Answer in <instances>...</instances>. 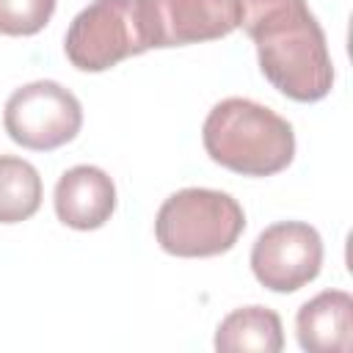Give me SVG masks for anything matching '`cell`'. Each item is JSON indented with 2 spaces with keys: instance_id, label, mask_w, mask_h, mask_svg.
I'll return each mask as SVG.
<instances>
[{
  "instance_id": "cell-1",
  "label": "cell",
  "mask_w": 353,
  "mask_h": 353,
  "mask_svg": "<svg viewBox=\"0 0 353 353\" xmlns=\"http://www.w3.org/2000/svg\"><path fill=\"white\" fill-rule=\"evenodd\" d=\"M265 80L295 102H320L334 88L325 33L306 0H240Z\"/></svg>"
},
{
  "instance_id": "cell-2",
  "label": "cell",
  "mask_w": 353,
  "mask_h": 353,
  "mask_svg": "<svg viewBox=\"0 0 353 353\" xmlns=\"http://www.w3.org/2000/svg\"><path fill=\"white\" fill-rule=\"evenodd\" d=\"M201 141L212 163L243 176H273L295 157L292 124L245 97L221 99L204 119Z\"/></svg>"
},
{
  "instance_id": "cell-3",
  "label": "cell",
  "mask_w": 353,
  "mask_h": 353,
  "mask_svg": "<svg viewBox=\"0 0 353 353\" xmlns=\"http://www.w3.org/2000/svg\"><path fill=\"white\" fill-rule=\"evenodd\" d=\"M245 229V212L223 190L182 188L171 193L154 218L160 248L182 259L218 256L234 248Z\"/></svg>"
},
{
  "instance_id": "cell-4",
  "label": "cell",
  "mask_w": 353,
  "mask_h": 353,
  "mask_svg": "<svg viewBox=\"0 0 353 353\" xmlns=\"http://www.w3.org/2000/svg\"><path fill=\"white\" fill-rule=\"evenodd\" d=\"M69 63L80 72H105L124 58L141 55L135 0H94L69 25L63 39Z\"/></svg>"
},
{
  "instance_id": "cell-5",
  "label": "cell",
  "mask_w": 353,
  "mask_h": 353,
  "mask_svg": "<svg viewBox=\"0 0 353 353\" xmlns=\"http://www.w3.org/2000/svg\"><path fill=\"white\" fill-rule=\"evenodd\" d=\"M3 127L14 143L33 152H52L77 138L83 127V108L61 83L36 80L8 97Z\"/></svg>"
},
{
  "instance_id": "cell-6",
  "label": "cell",
  "mask_w": 353,
  "mask_h": 353,
  "mask_svg": "<svg viewBox=\"0 0 353 353\" xmlns=\"http://www.w3.org/2000/svg\"><path fill=\"white\" fill-rule=\"evenodd\" d=\"M143 50L215 41L243 25L240 0H135Z\"/></svg>"
},
{
  "instance_id": "cell-7",
  "label": "cell",
  "mask_w": 353,
  "mask_h": 353,
  "mask_svg": "<svg viewBox=\"0 0 353 353\" xmlns=\"http://www.w3.org/2000/svg\"><path fill=\"white\" fill-rule=\"evenodd\" d=\"M323 268V237L303 221H279L259 232L251 248L256 281L273 292H295L317 279Z\"/></svg>"
},
{
  "instance_id": "cell-8",
  "label": "cell",
  "mask_w": 353,
  "mask_h": 353,
  "mask_svg": "<svg viewBox=\"0 0 353 353\" xmlns=\"http://www.w3.org/2000/svg\"><path fill=\"white\" fill-rule=\"evenodd\" d=\"M52 204L63 226L91 232L105 226L116 212V185L97 165H74L55 182Z\"/></svg>"
},
{
  "instance_id": "cell-9",
  "label": "cell",
  "mask_w": 353,
  "mask_h": 353,
  "mask_svg": "<svg viewBox=\"0 0 353 353\" xmlns=\"http://www.w3.org/2000/svg\"><path fill=\"white\" fill-rule=\"evenodd\" d=\"M298 345L306 353H347L353 347V298L345 290H323L295 314Z\"/></svg>"
},
{
  "instance_id": "cell-10",
  "label": "cell",
  "mask_w": 353,
  "mask_h": 353,
  "mask_svg": "<svg viewBox=\"0 0 353 353\" xmlns=\"http://www.w3.org/2000/svg\"><path fill=\"white\" fill-rule=\"evenodd\" d=\"M284 347L281 317L268 306H243L229 312L215 331V350L237 353V350H256V353H279Z\"/></svg>"
},
{
  "instance_id": "cell-11",
  "label": "cell",
  "mask_w": 353,
  "mask_h": 353,
  "mask_svg": "<svg viewBox=\"0 0 353 353\" xmlns=\"http://www.w3.org/2000/svg\"><path fill=\"white\" fill-rule=\"evenodd\" d=\"M41 207V176L33 163L0 154V223H19Z\"/></svg>"
},
{
  "instance_id": "cell-12",
  "label": "cell",
  "mask_w": 353,
  "mask_h": 353,
  "mask_svg": "<svg viewBox=\"0 0 353 353\" xmlns=\"http://www.w3.org/2000/svg\"><path fill=\"white\" fill-rule=\"evenodd\" d=\"M58 0H0V33L33 36L55 14Z\"/></svg>"
}]
</instances>
